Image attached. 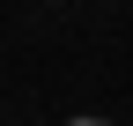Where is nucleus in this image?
Masks as SVG:
<instances>
[{"instance_id":"1","label":"nucleus","mask_w":133,"mask_h":126,"mask_svg":"<svg viewBox=\"0 0 133 126\" xmlns=\"http://www.w3.org/2000/svg\"><path fill=\"white\" fill-rule=\"evenodd\" d=\"M66 126H111V119H66Z\"/></svg>"}]
</instances>
